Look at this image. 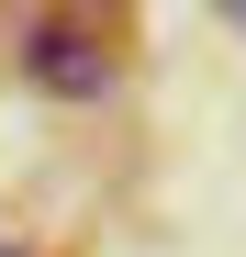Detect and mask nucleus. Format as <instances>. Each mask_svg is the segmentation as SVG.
I'll list each match as a JSON object with an SVG mask.
<instances>
[{
	"label": "nucleus",
	"mask_w": 246,
	"mask_h": 257,
	"mask_svg": "<svg viewBox=\"0 0 246 257\" xmlns=\"http://www.w3.org/2000/svg\"><path fill=\"white\" fill-rule=\"evenodd\" d=\"M213 12H235V23H246V0H213Z\"/></svg>",
	"instance_id": "f03ea898"
},
{
	"label": "nucleus",
	"mask_w": 246,
	"mask_h": 257,
	"mask_svg": "<svg viewBox=\"0 0 246 257\" xmlns=\"http://www.w3.org/2000/svg\"><path fill=\"white\" fill-rule=\"evenodd\" d=\"M23 67H34V90H56V101H101L112 90V45H90V23H34Z\"/></svg>",
	"instance_id": "f257e3e1"
},
{
	"label": "nucleus",
	"mask_w": 246,
	"mask_h": 257,
	"mask_svg": "<svg viewBox=\"0 0 246 257\" xmlns=\"http://www.w3.org/2000/svg\"><path fill=\"white\" fill-rule=\"evenodd\" d=\"M0 257H12V246H0Z\"/></svg>",
	"instance_id": "7ed1b4c3"
}]
</instances>
